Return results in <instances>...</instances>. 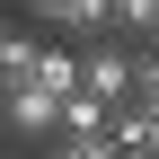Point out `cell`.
I'll list each match as a JSON object with an SVG mask.
<instances>
[{
  "label": "cell",
  "mask_w": 159,
  "mask_h": 159,
  "mask_svg": "<svg viewBox=\"0 0 159 159\" xmlns=\"http://www.w3.org/2000/svg\"><path fill=\"white\" fill-rule=\"evenodd\" d=\"M80 89H89L97 106H115V97L133 89V44H89L80 53Z\"/></svg>",
  "instance_id": "1"
},
{
  "label": "cell",
  "mask_w": 159,
  "mask_h": 159,
  "mask_svg": "<svg viewBox=\"0 0 159 159\" xmlns=\"http://www.w3.org/2000/svg\"><path fill=\"white\" fill-rule=\"evenodd\" d=\"M0 124L27 133V142H53V133H62V97L53 89H18V97H0Z\"/></svg>",
  "instance_id": "2"
},
{
  "label": "cell",
  "mask_w": 159,
  "mask_h": 159,
  "mask_svg": "<svg viewBox=\"0 0 159 159\" xmlns=\"http://www.w3.org/2000/svg\"><path fill=\"white\" fill-rule=\"evenodd\" d=\"M27 18L62 35H97V27H115V0H27Z\"/></svg>",
  "instance_id": "3"
},
{
  "label": "cell",
  "mask_w": 159,
  "mask_h": 159,
  "mask_svg": "<svg viewBox=\"0 0 159 159\" xmlns=\"http://www.w3.org/2000/svg\"><path fill=\"white\" fill-rule=\"evenodd\" d=\"M35 89L71 97V89H80V53H71V44H35Z\"/></svg>",
  "instance_id": "4"
},
{
  "label": "cell",
  "mask_w": 159,
  "mask_h": 159,
  "mask_svg": "<svg viewBox=\"0 0 159 159\" xmlns=\"http://www.w3.org/2000/svg\"><path fill=\"white\" fill-rule=\"evenodd\" d=\"M18 89H35V35H9L0 44V97H18Z\"/></svg>",
  "instance_id": "5"
},
{
  "label": "cell",
  "mask_w": 159,
  "mask_h": 159,
  "mask_svg": "<svg viewBox=\"0 0 159 159\" xmlns=\"http://www.w3.org/2000/svg\"><path fill=\"white\" fill-rule=\"evenodd\" d=\"M124 97L159 115V44H142V53H133V89H124Z\"/></svg>",
  "instance_id": "6"
},
{
  "label": "cell",
  "mask_w": 159,
  "mask_h": 159,
  "mask_svg": "<svg viewBox=\"0 0 159 159\" xmlns=\"http://www.w3.org/2000/svg\"><path fill=\"white\" fill-rule=\"evenodd\" d=\"M44 159H115V142H106V133H53Z\"/></svg>",
  "instance_id": "7"
},
{
  "label": "cell",
  "mask_w": 159,
  "mask_h": 159,
  "mask_svg": "<svg viewBox=\"0 0 159 159\" xmlns=\"http://www.w3.org/2000/svg\"><path fill=\"white\" fill-rule=\"evenodd\" d=\"M62 133H106V106H97L89 89H71L62 97Z\"/></svg>",
  "instance_id": "8"
},
{
  "label": "cell",
  "mask_w": 159,
  "mask_h": 159,
  "mask_svg": "<svg viewBox=\"0 0 159 159\" xmlns=\"http://www.w3.org/2000/svg\"><path fill=\"white\" fill-rule=\"evenodd\" d=\"M115 27H133V35H159V0H115Z\"/></svg>",
  "instance_id": "9"
},
{
  "label": "cell",
  "mask_w": 159,
  "mask_h": 159,
  "mask_svg": "<svg viewBox=\"0 0 159 159\" xmlns=\"http://www.w3.org/2000/svg\"><path fill=\"white\" fill-rule=\"evenodd\" d=\"M115 159H150V150H115Z\"/></svg>",
  "instance_id": "10"
},
{
  "label": "cell",
  "mask_w": 159,
  "mask_h": 159,
  "mask_svg": "<svg viewBox=\"0 0 159 159\" xmlns=\"http://www.w3.org/2000/svg\"><path fill=\"white\" fill-rule=\"evenodd\" d=\"M0 133H9V124H0Z\"/></svg>",
  "instance_id": "11"
}]
</instances>
